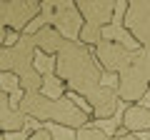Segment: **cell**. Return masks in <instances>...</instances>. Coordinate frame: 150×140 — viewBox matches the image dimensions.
Segmentation results:
<instances>
[{
    "mask_svg": "<svg viewBox=\"0 0 150 140\" xmlns=\"http://www.w3.org/2000/svg\"><path fill=\"white\" fill-rule=\"evenodd\" d=\"M53 25L63 33L68 40H78L83 28V18L75 8V3L70 0H60V3H53Z\"/></svg>",
    "mask_w": 150,
    "mask_h": 140,
    "instance_id": "obj_10",
    "label": "cell"
},
{
    "mask_svg": "<svg viewBox=\"0 0 150 140\" xmlns=\"http://www.w3.org/2000/svg\"><path fill=\"white\" fill-rule=\"evenodd\" d=\"M75 140H110L105 130L95 128V125H85V128L75 130Z\"/></svg>",
    "mask_w": 150,
    "mask_h": 140,
    "instance_id": "obj_15",
    "label": "cell"
},
{
    "mask_svg": "<svg viewBox=\"0 0 150 140\" xmlns=\"http://www.w3.org/2000/svg\"><path fill=\"white\" fill-rule=\"evenodd\" d=\"M0 73L18 75V88L23 93H43L45 78L35 68V40L33 33H23L13 45L0 48Z\"/></svg>",
    "mask_w": 150,
    "mask_h": 140,
    "instance_id": "obj_3",
    "label": "cell"
},
{
    "mask_svg": "<svg viewBox=\"0 0 150 140\" xmlns=\"http://www.w3.org/2000/svg\"><path fill=\"white\" fill-rule=\"evenodd\" d=\"M133 65L145 75V80H148V85H150V48H138L135 50Z\"/></svg>",
    "mask_w": 150,
    "mask_h": 140,
    "instance_id": "obj_14",
    "label": "cell"
},
{
    "mask_svg": "<svg viewBox=\"0 0 150 140\" xmlns=\"http://www.w3.org/2000/svg\"><path fill=\"white\" fill-rule=\"evenodd\" d=\"M110 140H140V138H138V135H133V133H125L123 128H118V130H115V135H112Z\"/></svg>",
    "mask_w": 150,
    "mask_h": 140,
    "instance_id": "obj_18",
    "label": "cell"
},
{
    "mask_svg": "<svg viewBox=\"0 0 150 140\" xmlns=\"http://www.w3.org/2000/svg\"><path fill=\"white\" fill-rule=\"evenodd\" d=\"M148 115H150V108H148Z\"/></svg>",
    "mask_w": 150,
    "mask_h": 140,
    "instance_id": "obj_21",
    "label": "cell"
},
{
    "mask_svg": "<svg viewBox=\"0 0 150 140\" xmlns=\"http://www.w3.org/2000/svg\"><path fill=\"white\" fill-rule=\"evenodd\" d=\"M15 108L25 115L28 120H38V123H53L65 130H80L90 125V115L73 103L70 98H50L45 93H23L20 100L15 103Z\"/></svg>",
    "mask_w": 150,
    "mask_h": 140,
    "instance_id": "obj_2",
    "label": "cell"
},
{
    "mask_svg": "<svg viewBox=\"0 0 150 140\" xmlns=\"http://www.w3.org/2000/svg\"><path fill=\"white\" fill-rule=\"evenodd\" d=\"M85 103H88V108H90V118H95V120L115 118V113H118V108H120V98H118L115 85H105V83H103L100 88H95V90L85 98Z\"/></svg>",
    "mask_w": 150,
    "mask_h": 140,
    "instance_id": "obj_9",
    "label": "cell"
},
{
    "mask_svg": "<svg viewBox=\"0 0 150 140\" xmlns=\"http://www.w3.org/2000/svg\"><path fill=\"white\" fill-rule=\"evenodd\" d=\"M123 30L140 48H150V0H130L125 5Z\"/></svg>",
    "mask_w": 150,
    "mask_h": 140,
    "instance_id": "obj_6",
    "label": "cell"
},
{
    "mask_svg": "<svg viewBox=\"0 0 150 140\" xmlns=\"http://www.w3.org/2000/svg\"><path fill=\"white\" fill-rule=\"evenodd\" d=\"M53 75L70 93H75L83 100L95 88L103 85V70L98 65L95 55L90 53V48H85L78 40H65L63 43V48L58 50L55 63H53Z\"/></svg>",
    "mask_w": 150,
    "mask_h": 140,
    "instance_id": "obj_1",
    "label": "cell"
},
{
    "mask_svg": "<svg viewBox=\"0 0 150 140\" xmlns=\"http://www.w3.org/2000/svg\"><path fill=\"white\" fill-rule=\"evenodd\" d=\"M25 125H28V118L18 108H10L3 118H0V133H3V135H8V133H23Z\"/></svg>",
    "mask_w": 150,
    "mask_h": 140,
    "instance_id": "obj_13",
    "label": "cell"
},
{
    "mask_svg": "<svg viewBox=\"0 0 150 140\" xmlns=\"http://www.w3.org/2000/svg\"><path fill=\"white\" fill-rule=\"evenodd\" d=\"M10 108H13L10 95H8V90H3V85H0V118H3V115H5Z\"/></svg>",
    "mask_w": 150,
    "mask_h": 140,
    "instance_id": "obj_17",
    "label": "cell"
},
{
    "mask_svg": "<svg viewBox=\"0 0 150 140\" xmlns=\"http://www.w3.org/2000/svg\"><path fill=\"white\" fill-rule=\"evenodd\" d=\"M93 50H95V60H98V65H100L103 73L118 75V73H123L128 65H133L135 48H128V45H125L123 40H118V38H103Z\"/></svg>",
    "mask_w": 150,
    "mask_h": 140,
    "instance_id": "obj_5",
    "label": "cell"
},
{
    "mask_svg": "<svg viewBox=\"0 0 150 140\" xmlns=\"http://www.w3.org/2000/svg\"><path fill=\"white\" fill-rule=\"evenodd\" d=\"M75 8L83 18V28L103 33V28H108L112 23L118 3L115 0H75Z\"/></svg>",
    "mask_w": 150,
    "mask_h": 140,
    "instance_id": "obj_7",
    "label": "cell"
},
{
    "mask_svg": "<svg viewBox=\"0 0 150 140\" xmlns=\"http://www.w3.org/2000/svg\"><path fill=\"white\" fill-rule=\"evenodd\" d=\"M33 40H35V50L38 53L48 55V58H55L58 50L63 48V43L68 38H65L55 25H43V28H38V30L33 33Z\"/></svg>",
    "mask_w": 150,
    "mask_h": 140,
    "instance_id": "obj_11",
    "label": "cell"
},
{
    "mask_svg": "<svg viewBox=\"0 0 150 140\" xmlns=\"http://www.w3.org/2000/svg\"><path fill=\"white\" fill-rule=\"evenodd\" d=\"M5 40H8V30H5L3 25H0V48L5 45Z\"/></svg>",
    "mask_w": 150,
    "mask_h": 140,
    "instance_id": "obj_19",
    "label": "cell"
},
{
    "mask_svg": "<svg viewBox=\"0 0 150 140\" xmlns=\"http://www.w3.org/2000/svg\"><path fill=\"white\" fill-rule=\"evenodd\" d=\"M43 10V3L38 0H5L0 3V25L8 33L23 35L25 28L35 20Z\"/></svg>",
    "mask_w": 150,
    "mask_h": 140,
    "instance_id": "obj_4",
    "label": "cell"
},
{
    "mask_svg": "<svg viewBox=\"0 0 150 140\" xmlns=\"http://www.w3.org/2000/svg\"><path fill=\"white\" fill-rule=\"evenodd\" d=\"M25 140H55V135L50 133L48 128H38V130H33V133H28Z\"/></svg>",
    "mask_w": 150,
    "mask_h": 140,
    "instance_id": "obj_16",
    "label": "cell"
},
{
    "mask_svg": "<svg viewBox=\"0 0 150 140\" xmlns=\"http://www.w3.org/2000/svg\"><path fill=\"white\" fill-rule=\"evenodd\" d=\"M0 140H5V135H3V133H0Z\"/></svg>",
    "mask_w": 150,
    "mask_h": 140,
    "instance_id": "obj_20",
    "label": "cell"
},
{
    "mask_svg": "<svg viewBox=\"0 0 150 140\" xmlns=\"http://www.w3.org/2000/svg\"><path fill=\"white\" fill-rule=\"evenodd\" d=\"M120 128L125 133H150V115L145 105H128L123 110V120H120Z\"/></svg>",
    "mask_w": 150,
    "mask_h": 140,
    "instance_id": "obj_12",
    "label": "cell"
},
{
    "mask_svg": "<svg viewBox=\"0 0 150 140\" xmlns=\"http://www.w3.org/2000/svg\"><path fill=\"white\" fill-rule=\"evenodd\" d=\"M115 90H118L120 103H128V105H140V100L148 95L150 85H148V80H145V75L135 68V65H128L123 73H118Z\"/></svg>",
    "mask_w": 150,
    "mask_h": 140,
    "instance_id": "obj_8",
    "label": "cell"
}]
</instances>
